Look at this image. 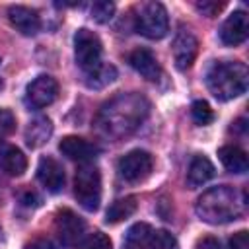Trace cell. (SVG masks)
<instances>
[{
  "instance_id": "6da1fadb",
  "label": "cell",
  "mask_w": 249,
  "mask_h": 249,
  "mask_svg": "<svg viewBox=\"0 0 249 249\" xmlns=\"http://www.w3.org/2000/svg\"><path fill=\"white\" fill-rule=\"evenodd\" d=\"M150 113V101L140 93H121L113 97L109 103H105L97 115V126L99 130L113 138H124L132 134L148 117Z\"/></svg>"
},
{
  "instance_id": "7a4b0ae2",
  "label": "cell",
  "mask_w": 249,
  "mask_h": 249,
  "mask_svg": "<svg viewBox=\"0 0 249 249\" xmlns=\"http://www.w3.org/2000/svg\"><path fill=\"white\" fill-rule=\"evenodd\" d=\"M245 198V191L239 195L230 185H218L198 196L195 212L206 224H228L241 216Z\"/></svg>"
},
{
  "instance_id": "3957f363",
  "label": "cell",
  "mask_w": 249,
  "mask_h": 249,
  "mask_svg": "<svg viewBox=\"0 0 249 249\" xmlns=\"http://www.w3.org/2000/svg\"><path fill=\"white\" fill-rule=\"evenodd\" d=\"M249 84V72L243 62L216 60L206 70V86L218 101H230L245 93Z\"/></svg>"
},
{
  "instance_id": "277c9868",
  "label": "cell",
  "mask_w": 249,
  "mask_h": 249,
  "mask_svg": "<svg viewBox=\"0 0 249 249\" xmlns=\"http://www.w3.org/2000/svg\"><path fill=\"white\" fill-rule=\"evenodd\" d=\"M74 196L84 210H97L101 202V173L91 161H86L78 167L74 177Z\"/></svg>"
},
{
  "instance_id": "5b68a950",
  "label": "cell",
  "mask_w": 249,
  "mask_h": 249,
  "mask_svg": "<svg viewBox=\"0 0 249 249\" xmlns=\"http://www.w3.org/2000/svg\"><path fill=\"white\" fill-rule=\"evenodd\" d=\"M136 31L148 39H161L169 31V18L160 2H146L136 16Z\"/></svg>"
},
{
  "instance_id": "8992f818",
  "label": "cell",
  "mask_w": 249,
  "mask_h": 249,
  "mask_svg": "<svg viewBox=\"0 0 249 249\" xmlns=\"http://www.w3.org/2000/svg\"><path fill=\"white\" fill-rule=\"evenodd\" d=\"M101 53H103L101 41L93 31L82 27L74 33V56H76V64L84 72H91L95 66L101 64Z\"/></svg>"
},
{
  "instance_id": "52a82bcc",
  "label": "cell",
  "mask_w": 249,
  "mask_h": 249,
  "mask_svg": "<svg viewBox=\"0 0 249 249\" xmlns=\"http://www.w3.org/2000/svg\"><path fill=\"white\" fill-rule=\"evenodd\" d=\"M152 167H154V158L146 150H132L124 154L117 163L119 175L128 183H138L146 179L152 173Z\"/></svg>"
},
{
  "instance_id": "ba28073f",
  "label": "cell",
  "mask_w": 249,
  "mask_h": 249,
  "mask_svg": "<svg viewBox=\"0 0 249 249\" xmlns=\"http://www.w3.org/2000/svg\"><path fill=\"white\" fill-rule=\"evenodd\" d=\"M58 95V84L53 76L41 74L29 82L25 89V103L29 109H43L51 105Z\"/></svg>"
},
{
  "instance_id": "9c48e42d",
  "label": "cell",
  "mask_w": 249,
  "mask_h": 249,
  "mask_svg": "<svg viewBox=\"0 0 249 249\" xmlns=\"http://www.w3.org/2000/svg\"><path fill=\"white\" fill-rule=\"evenodd\" d=\"M54 228H56V233L60 237V241L68 247H76L84 233H86V224L84 220L72 212L70 208H62L56 212V220H54Z\"/></svg>"
},
{
  "instance_id": "30bf717a",
  "label": "cell",
  "mask_w": 249,
  "mask_h": 249,
  "mask_svg": "<svg viewBox=\"0 0 249 249\" xmlns=\"http://www.w3.org/2000/svg\"><path fill=\"white\" fill-rule=\"evenodd\" d=\"M198 53V39L191 29L181 27L173 39V60L179 70H187L193 66Z\"/></svg>"
},
{
  "instance_id": "8fae6325",
  "label": "cell",
  "mask_w": 249,
  "mask_h": 249,
  "mask_svg": "<svg viewBox=\"0 0 249 249\" xmlns=\"http://www.w3.org/2000/svg\"><path fill=\"white\" fill-rule=\"evenodd\" d=\"M247 35H249V18L243 10H235L222 23L220 41L228 47H237L247 39Z\"/></svg>"
},
{
  "instance_id": "7c38bea8",
  "label": "cell",
  "mask_w": 249,
  "mask_h": 249,
  "mask_svg": "<svg viewBox=\"0 0 249 249\" xmlns=\"http://www.w3.org/2000/svg\"><path fill=\"white\" fill-rule=\"evenodd\" d=\"M37 179L49 193H60L64 187V169L54 158L43 156L37 163Z\"/></svg>"
},
{
  "instance_id": "4fadbf2b",
  "label": "cell",
  "mask_w": 249,
  "mask_h": 249,
  "mask_svg": "<svg viewBox=\"0 0 249 249\" xmlns=\"http://www.w3.org/2000/svg\"><path fill=\"white\" fill-rule=\"evenodd\" d=\"M58 150L68 160H74V161H80V163H86V161L93 160L95 154H97V146L91 144L86 138H80V136H64L58 144Z\"/></svg>"
},
{
  "instance_id": "5bb4252c",
  "label": "cell",
  "mask_w": 249,
  "mask_h": 249,
  "mask_svg": "<svg viewBox=\"0 0 249 249\" xmlns=\"http://www.w3.org/2000/svg\"><path fill=\"white\" fill-rule=\"evenodd\" d=\"M8 19L21 35H35L41 29L39 14L27 6H12L8 10Z\"/></svg>"
},
{
  "instance_id": "9a60e30c",
  "label": "cell",
  "mask_w": 249,
  "mask_h": 249,
  "mask_svg": "<svg viewBox=\"0 0 249 249\" xmlns=\"http://www.w3.org/2000/svg\"><path fill=\"white\" fill-rule=\"evenodd\" d=\"M0 167L8 175H12V177H19L27 169V158H25V154L19 148L4 142L2 138H0Z\"/></svg>"
},
{
  "instance_id": "2e32d148",
  "label": "cell",
  "mask_w": 249,
  "mask_h": 249,
  "mask_svg": "<svg viewBox=\"0 0 249 249\" xmlns=\"http://www.w3.org/2000/svg\"><path fill=\"white\" fill-rule=\"evenodd\" d=\"M128 62L146 80H158L160 74H161L160 62H158V58L154 56V53L150 49H142V47L140 49H134L130 53V56H128Z\"/></svg>"
},
{
  "instance_id": "e0dca14e",
  "label": "cell",
  "mask_w": 249,
  "mask_h": 249,
  "mask_svg": "<svg viewBox=\"0 0 249 249\" xmlns=\"http://www.w3.org/2000/svg\"><path fill=\"white\" fill-rule=\"evenodd\" d=\"M214 173H216V169L206 156H195L187 169V183L191 189H196V187L204 185L206 181H210L214 177Z\"/></svg>"
},
{
  "instance_id": "ac0fdd59",
  "label": "cell",
  "mask_w": 249,
  "mask_h": 249,
  "mask_svg": "<svg viewBox=\"0 0 249 249\" xmlns=\"http://www.w3.org/2000/svg\"><path fill=\"white\" fill-rule=\"evenodd\" d=\"M218 158H220L222 165H224L228 171H231V173H245L247 167H249V163H247V154H245L241 148L233 146V144L222 146V148L218 150Z\"/></svg>"
},
{
  "instance_id": "d6986e66",
  "label": "cell",
  "mask_w": 249,
  "mask_h": 249,
  "mask_svg": "<svg viewBox=\"0 0 249 249\" xmlns=\"http://www.w3.org/2000/svg\"><path fill=\"white\" fill-rule=\"evenodd\" d=\"M51 132H53L51 121H49L47 117H37V119H33V121L27 124V128H25V142H27V146H31V148H39V146H43V144L49 140Z\"/></svg>"
},
{
  "instance_id": "ffe728a7",
  "label": "cell",
  "mask_w": 249,
  "mask_h": 249,
  "mask_svg": "<svg viewBox=\"0 0 249 249\" xmlns=\"http://www.w3.org/2000/svg\"><path fill=\"white\" fill-rule=\"evenodd\" d=\"M138 202L134 196H124V198H119L115 200L109 208H107V214H105V222L107 224H119L126 218H130L136 210Z\"/></svg>"
},
{
  "instance_id": "44dd1931",
  "label": "cell",
  "mask_w": 249,
  "mask_h": 249,
  "mask_svg": "<svg viewBox=\"0 0 249 249\" xmlns=\"http://www.w3.org/2000/svg\"><path fill=\"white\" fill-rule=\"evenodd\" d=\"M115 78H117V68L107 62H101L91 72H86V84L88 88H93V89H101L109 86L111 82H115Z\"/></svg>"
},
{
  "instance_id": "7402d4cb",
  "label": "cell",
  "mask_w": 249,
  "mask_h": 249,
  "mask_svg": "<svg viewBox=\"0 0 249 249\" xmlns=\"http://www.w3.org/2000/svg\"><path fill=\"white\" fill-rule=\"evenodd\" d=\"M144 249H177V239L165 230H152Z\"/></svg>"
},
{
  "instance_id": "603a6c76",
  "label": "cell",
  "mask_w": 249,
  "mask_h": 249,
  "mask_svg": "<svg viewBox=\"0 0 249 249\" xmlns=\"http://www.w3.org/2000/svg\"><path fill=\"white\" fill-rule=\"evenodd\" d=\"M150 231H152V228H150L148 224H144V222L134 224V226L128 230V233H126V245H128L130 249H144Z\"/></svg>"
},
{
  "instance_id": "cb8c5ba5",
  "label": "cell",
  "mask_w": 249,
  "mask_h": 249,
  "mask_svg": "<svg viewBox=\"0 0 249 249\" xmlns=\"http://www.w3.org/2000/svg\"><path fill=\"white\" fill-rule=\"evenodd\" d=\"M191 117H193V121H195L196 124L202 126V124L212 123L214 113H212V109H210V105H208L206 101L198 99V101H193V105H191Z\"/></svg>"
},
{
  "instance_id": "d4e9b609",
  "label": "cell",
  "mask_w": 249,
  "mask_h": 249,
  "mask_svg": "<svg viewBox=\"0 0 249 249\" xmlns=\"http://www.w3.org/2000/svg\"><path fill=\"white\" fill-rule=\"evenodd\" d=\"M91 18L97 21V23H107L113 14H115V4L113 2H107V0H99V2H93L91 4Z\"/></svg>"
},
{
  "instance_id": "484cf974",
  "label": "cell",
  "mask_w": 249,
  "mask_h": 249,
  "mask_svg": "<svg viewBox=\"0 0 249 249\" xmlns=\"http://www.w3.org/2000/svg\"><path fill=\"white\" fill-rule=\"evenodd\" d=\"M16 130V117L8 109H0V138L10 136Z\"/></svg>"
},
{
  "instance_id": "4316f807",
  "label": "cell",
  "mask_w": 249,
  "mask_h": 249,
  "mask_svg": "<svg viewBox=\"0 0 249 249\" xmlns=\"http://www.w3.org/2000/svg\"><path fill=\"white\" fill-rule=\"evenodd\" d=\"M84 249H113V243H111L109 235H105L103 231H95L93 235L88 237Z\"/></svg>"
},
{
  "instance_id": "83f0119b",
  "label": "cell",
  "mask_w": 249,
  "mask_h": 249,
  "mask_svg": "<svg viewBox=\"0 0 249 249\" xmlns=\"http://www.w3.org/2000/svg\"><path fill=\"white\" fill-rule=\"evenodd\" d=\"M195 6H196V10H198L202 16L212 18V16H216V14L224 8V2H210V0H202V2H196Z\"/></svg>"
},
{
  "instance_id": "f1b7e54d",
  "label": "cell",
  "mask_w": 249,
  "mask_h": 249,
  "mask_svg": "<svg viewBox=\"0 0 249 249\" xmlns=\"http://www.w3.org/2000/svg\"><path fill=\"white\" fill-rule=\"evenodd\" d=\"M230 247L231 249H249V235L245 230H239L237 233L231 235L230 239Z\"/></svg>"
},
{
  "instance_id": "f546056e",
  "label": "cell",
  "mask_w": 249,
  "mask_h": 249,
  "mask_svg": "<svg viewBox=\"0 0 249 249\" xmlns=\"http://www.w3.org/2000/svg\"><path fill=\"white\" fill-rule=\"evenodd\" d=\"M195 249H222V243L212 235H204L195 243Z\"/></svg>"
},
{
  "instance_id": "4dcf8cb0",
  "label": "cell",
  "mask_w": 249,
  "mask_h": 249,
  "mask_svg": "<svg viewBox=\"0 0 249 249\" xmlns=\"http://www.w3.org/2000/svg\"><path fill=\"white\" fill-rule=\"evenodd\" d=\"M27 249H53L49 243H33V245H29Z\"/></svg>"
},
{
  "instance_id": "1f68e13d",
  "label": "cell",
  "mask_w": 249,
  "mask_h": 249,
  "mask_svg": "<svg viewBox=\"0 0 249 249\" xmlns=\"http://www.w3.org/2000/svg\"><path fill=\"white\" fill-rule=\"evenodd\" d=\"M0 89H2V80H0Z\"/></svg>"
}]
</instances>
